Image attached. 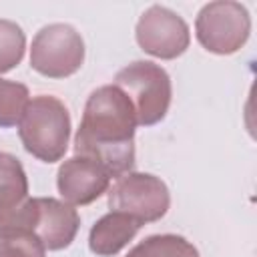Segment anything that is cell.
I'll return each instance as SVG.
<instances>
[{
  "instance_id": "6da1fadb",
  "label": "cell",
  "mask_w": 257,
  "mask_h": 257,
  "mask_svg": "<svg viewBox=\"0 0 257 257\" xmlns=\"http://www.w3.org/2000/svg\"><path fill=\"white\" fill-rule=\"evenodd\" d=\"M137 126L128 96L114 84L98 86L84 104L74 153L100 165L110 179H118L135 167Z\"/></svg>"
},
{
  "instance_id": "7a4b0ae2",
  "label": "cell",
  "mask_w": 257,
  "mask_h": 257,
  "mask_svg": "<svg viewBox=\"0 0 257 257\" xmlns=\"http://www.w3.org/2000/svg\"><path fill=\"white\" fill-rule=\"evenodd\" d=\"M18 135L28 155L42 163H56L68 149L70 112L56 96H32L18 122Z\"/></svg>"
},
{
  "instance_id": "3957f363",
  "label": "cell",
  "mask_w": 257,
  "mask_h": 257,
  "mask_svg": "<svg viewBox=\"0 0 257 257\" xmlns=\"http://www.w3.org/2000/svg\"><path fill=\"white\" fill-rule=\"evenodd\" d=\"M112 84L128 96L139 126H153L167 116L173 98V84L169 72L161 64L135 60L114 74Z\"/></svg>"
},
{
  "instance_id": "277c9868",
  "label": "cell",
  "mask_w": 257,
  "mask_h": 257,
  "mask_svg": "<svg viewBox=\"0 0 257 257\" xmlns=\"http://www.w3.org/2000/svg\"><path fill=\"white\" fill-rule=\"evenodd\" d=\"M199 44L213 54H235L251 34V16L241 2L217 0L205 4L195 20Z\"/></svg>"
},
{
  "instance_id": "5b68a950",
  "label": "cell",
  "mask_w": 257,
  "mask_h": 257,
  "mask_svg": "<svg viewBox=\"0 0 257 257\" xmlns=\"http://www.w3.org/2000/svg\"><path fill=\"white\" fill-rule=\"evenodd\" d=\"M84 40L80 32L64 22L42 26L30 46V66L46 78H66L84 64Z\"/></svg>"
},
{
  "instance_id": "8992f818",
  "label": "cell",
  "mask_w": 257,
  "mask_h": 257,
  "mask_svg": "<svg viewBox=\"0 0 257 257\" xmlns=\"http://www.w3.org/2000/svg\"><path fill=\"white\" fill-rule=\"evenodd\" d=\"M171 195L165 181L151 173H126L108 189V209L137 219L141 225L167 215Z\"/></svg>"
},
{
  "instance_id": "52a82bcc",
  "label": "cell",
  "mask_w": 257,
  "mask_h": 257,
  "mask_svg": "<svg viewBox=\"0 0 257 257\" xmlns=\"http://www.w3.org/2000/svg\"><path fill=\"white\" fill-rule=\"evenodd\" d=\"M135 38L147 54L161 60H173L185 54L189 48L191 30L183 16L167 6L153 4L141 14L135 28Z\"/></svg>"
},
{
  "instance_id": "ba28073f",
  "label": "cell",
  "mask_w": 257,
  "mask_h": 257,
  "mask_svg": "<svg viewBox=\"0 0 257 257\" xmlns=\"http://www.w3.org/2000/svg\"><path fill=\"white\" fill-rule=\"evenodd\" d=\"M80 227L78 211L54 197H32V217L28 229L40 239L46 251L66 249Z\"/></svg>"
},
{
  "instance_id": "9c48e42d",
  "label": "cell",
  "mask_w": 257,
  "mask_h": 257,
  "mask_svg": "<svg viewBox=\"0 0 257 257\" xmlns=\"http://www.w3.org/2000/svg\"><path fill=\"white\" fill-rule=\"evenodd\" d=\"M56 187L68 205H90L108 191L110 177L94 161L74 155L58 167Z\"/></svg>"
},
{
  "instance_id": "30bf717a",
  "label": "cell",
  "mask_w": 257,
  "mask_h": 257,
  "mask_svg": "<svg viewBox=\"0 0 257 257\" xmlns=\"http://www.w3.org/2000/svg\"><path fill=\"white\" fill-rule=\"evenodd\" d=\"M32 197L28 195V177L22 163L0 151V231L26 227L32 215Z\"/></svg>"
},
{
  "instance_id": "8fae6325",
  "label": "cell",
  "mask_w": 257,
  "mask_h": 257,
  "mask_svg": "<svg viewBox=\"0 0 257 257\" xmlns=\"http://www.w3.org/2000/svg\"><path fill=\"white\" fill-rule=\"evenodd\" d=\"M141 227L143 225L137 219L124 213L108 211L90 227L88 249L98 257H112L135 239Z\"/></svg>"
},
{
  "instance_id": "7c38bea8",
  "label": "cell",
  "mask_w": 257,
  "mask_h": 257,
  "mask_svg": "<svg viewBox=\"0 0 257 257\" xmlns=\"http://www.w3.org/2000/svg\"><path fill=\"white\" fill-rule=\"evenodd\" d=\"M124 257H199V251L185 237L165 233L143 239Z\"/></svg>"
},
{
  "instance_id": "4fadbf2b",
  "label": "cell",
  "mask_w": 257,
  "mask_h": 257,
  "mask_svg": "<svg viewBox=\"0 0 257 257\" xmlns=\"http://www.w3.org/2000/svg\"><path fill=\"white\" fill-rule=\"evenodd\" d=\"M28 102L30 92L26 84L0 78V128L18 126Z\"/></svg>"
},
{
  "instance_id": "5bb4252c",
  "label": "cell",
  "mask_w": 257,
  "mask_h": 257,
  "mask_svg": "<svg viewBox=\"0 0 257 257\" xmlns=\"http://www.w3.org/2000/svg\"><path fill=\"white\" fill-rule=\"evenodd\" d=\"M0 257H46L40 239L26 227L0 231Z\"/></svg>"
},
{
  "instance_id": "9a60e30c",
  "label": "cell",
  "mask_w": 257,
  "mask_h": 257,
  "mask_svg": "<svg viewBox=\"0 0 257 257\" xmlns=\"http://www.w3.org/2000/svg\"><path fill=\"white\" fill-rule=\"evenodd\" d=\"M26 50V34L24 30L6 18H0V74L16 68Z\"/></svg>"
}]
</instances>
